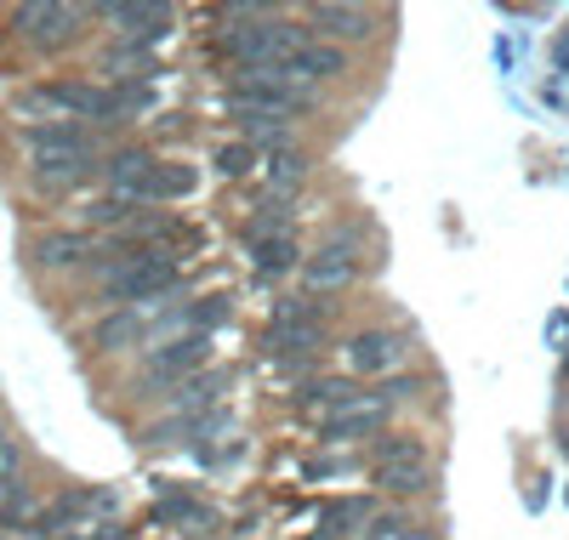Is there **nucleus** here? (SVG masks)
Here are the masks:
<instances>
[{"label": "nucleus", "instance_id": "obj_1", "mask_svg": "<svg viewBox=\"0 0 569 540\" xmlns=\"http://www.w3.org/2000/svg\"><path fill=\"white\" fill-rule=\"evenodd\" d=\"M211 364V336H177V341H160V348H149V359H142L137 370V387H149V392H177L182 381H194L200 370Z\"/></svg>", "mask_w": 569, "mask_h": 540}, {"label": "nucleus", "instance_id": "obj_2", "mask_svg": "<svg viewBox=\"0 0 569 540\" xmlns=\"http://www.w3.org/2000/svg\"><path fill=\"white\" fill-rule=\"evenodd\" d=\"M86 7H63V0H29V7L12 12V29L34 46V52H63L86 34Z\"/></svg>", "mask_w": 569, "mask_h": 540}, {"label": "nucleus", "instance_id": "obj_3", "mask_svg": "<svg viewBox=\"0 0 569 540\" xmlns=\"http://www.w3.org/2000/svg\"><path fill=\"white\" fill-rule=\"evenodd\" d=\"M166 290H177V262H171V251H142V257H131V262L103 284V297L120 302V308H137V302H160Z\"/></svg>", "mask_w": 569, "mask_h": 540}, {"label": "nucleus", "instance_id": "obj_4", "mask_svg": "<svg viewBox=\"0 0 569 540\" xmlns=\"http://www.w3.org/2000/svg\"><path fill=\"white\" fill-rule=\"evenodd\" d=\"M91 18H109L120 29V40H137V46H154L171 34L177 12L166 0H109V7H91Z\"/></svg>", "mask_w": 569, "mask_h": 540}, {"label": "nucleus", "instance_id": "obj_5", "mask_svg": "<svg viewBox=\"0 0 569 540\" xmlns=\"http://www.w3.org/2000/svg\"><path fill=\"white\" fill-rule=\"evenodd\" d=\"M342 353H348V370L353 376H393L410 359L405 336L399 330H382V324H376V330H353Z\"/></svg>", "mask_w": 569, "mask_h": 540}, {"label": "nucleus", "instance_id": "obj_6", "mask_svg": "<svg viewBox=\"0 0 569 540\" xmlns=\"http://www.w3.org/2000/svg\"><path fill=\"white\" fill-rule=\"evenodd\" d=\"M376 18L370 7H348V0H325V7H308V29L313 34H325L330 46H359V40H376Z\"/></svg>", "mask_w": 569, "mask_h": 540}, {"label": "nucleus", "instance_id": "obj_7", "mask_svg": "<svg viewBox=\"0 0 569 540\" xmlns=\"http://www.w3.org/2000/svg\"><path fill=\"white\" fill-rule=\"evenodd\" d=\"M388 399H382V392H359V399L353 404H342L337 416H325L319 421V438H325V444H348V438H376V432H382L388 427Z\"/></svg>", "mask_w": 569, "mask_h": 540}, {"label": "nucleus", "instance_id": "obj_8", "mask_svg": "<svg viewBox=\"0 0 569 540\" xmlns=\"http://www.w3.org/2000/svg\"><path fill=\"white\" fill-rule=\"evenodd\" d=\"M359 279V251L348 244H319V251L302 262V297H325V290H348Z\"/></svg>", "mask_w": 569, "mask_h": 540}, {"label": "nucleus", "instance_id": "obj_9", "mask_svg": "<svg viewBox=\"0 0 569 540\" xmlns=\"http://www.w3.org/2000/svg\"><path fill=\"white\" fill-rule=\"evenodd\" d=\"M342 74H348V52H342V46H330V40H313L308 52H297L291 63H284V80L302 86V91H313L325 80H342Z\"/></svg>", "mask_w": 569, "mask_h": 540}, {"label": "nucleus", "instance_id": "obj_10", "mask_svg": "<svg viewBox=\"0 0 569 540\" xmlns=\"http://www.w3.org/2000/svg\"><path fill=\"white\" fill-rule=\"evenodd\" d=\"M142 336H149V319L137 308H114L91 324V348L98 353H131V348H142Z\"/></svg>", "mask_w": 569, "mask_h": 540}, {"label": "nucleus", "instance_id": "obj_11", "mask_svg": "<svg viewBox=\"0 0 569 540\" xmlns=\"http://www.w3.org/2000/svg\"><path fill=\"white\" fill-rule=\"evenodd\" d=\"M228 381H233V370H200L194 381H182V387L171 392V416H182V421H200V416H211Z\"/></svg>", "mask_w": 569, "mask_h": 540}, {"label": "nucleus", "instance_id": "obj_12", "mask_svg": "<svg viewBox=\"0 0 569 540\" xmlns=\"http://www.w3.org/2000/svg\"><path fill=\"white\" fill-rule=\"evenodd\" d=\"M103 74H114V86H149V74H154V46H137V40H114L109 52H103V63H98Z\"/></svg>", "mask_w": 569, "mask_h": 540}, {"label": "nucleus", "instance_id": "obj_13", "mask_svg": "<svg viewBox=\"0 0 569 540\" xmlns=\"http://www.w3.org/2000/svg\"><path fill=\"white\" fill-rule=\"evenodd\" d=\"M154 166H160V160H154L149 149H114V154L103 160V177H109V182L126 193V200H137V193H142V182L154 177Z\"/></svg>", "mask_w": 569, "mask_h": 540}, {"label": "nucleus", "instance_id": "obj_14", "mask_svg": "<svg viewBox=\"0 0 569 540\" xmlns=\"http://www.w3.org/2000/svg\"><path fill=\"white\" fill-rule=\"evenodd\" d=\"M86 257H98V251H91V233L58 228V233H40V239H34V262H40V268H80Z\"/></svg>", "mask_w": 569, "mask_h": 540}, {"label": "nucleus", "instance_id": "obj_15", "mask_svg": "<svg viewBox=\"0 0 569 540\" xmlns=\"http://www.w3.org/2000/svg\"><path fill=\"white\" fill-rule=\"evenodd\" d=\"M370 483L382 496H427L433 489V461H393V467H370Z\"/></svg>", "mask_w": 569, "mask_h": 540}, {"label": "nucleus", "instance_id": "obj_16", "mask_svg": "<svg viewBox=\"0 0 569 540\" xmlns=\"http://www.w3.org/2000/svg\"><path fill=\"white\" fill-rule=\"evenodd\" d=\"M353 399H359L353 381H348V376H330V381H302L291 404H297V410H319V421H325V416H337V410L353 404Z\"/></svg>", "mask_w": 569, "mask_h": 540}, {"label": "nucleus", "instance_id": "obj_17", "mask_svg": "<svg viewBox=\"0 0 569 540\" xmlns=\"http://www.w3.org/2000/svg\"><path fill=\"white\" fill-rule=\"evenodd\" d=\"M194 188H200V171H194V166H182V160H160V166H154V177L142 182L137 200H188Z\"/></svg>", "mask_w": 569, "mask_h": 540}, {"label": "nucleus", "instance_id": "obj_18", "mask_svg": "<svg viewBox=\"0 0 569 540\" xmlns=\"http://www.w3.org/2000/svg\"><path fill=\"white\" fill-rule=\"evenodd\" d=\"M154 523H182V534H217V512H206L200 501H188V496H166L154 507Z\"/></svg>", "mask_w": 569, "mask_h": 540}, {"label": "nucleus", "instance_id": "obj_19", "mask_svg": "<svg viewBox=\"0 0 569 540\" xmlns=\"http://www.w3.org/2000/svg\"><path fill=\"white\" fill-rule=\"evenodd\" d=\"M251 257H257V273H268V279H273V273H291V268L302 273V262H308V257L297 251V239H291V233L257 239V244H251Z\"/></svg>", "mask_w": 569, "mask_h": 540}, {"label": "nucleus", "instance_id": "obj_20", "mask_svg": "<svg viewBox=\"0 0 569 540\" xmlns=\"http://www.w3.org/2000/svg\"><path fill=\"white\" fill-rule=\"evenodd\" d=\"M308 177H313V154L308 149H284V154L268 160V182H273V193H284V200H291Z\"/></svg>", "mask_w": 569, "mask_h": 540}, {"label": "nucleus", "instance_id": "obj_21", "mask_svg": "<svg viewBox=\"0 0 569 540\" xmlns=\"http://www.w3.org/2000/svg\"><path fill=\"white\" fill-rule=\"evenodd\" d=\"M29 149H98V142L74 120H46V126H29Z\"/></svg>", "mask_w": 569, "mask_h": 540}, {"label": "nucleus", "instance_id": "obj_22", "mask_svg": "<svg viewBox=\"0 0 569 540\" xmlns=\"http://www.w3.org/2000/svg\"><path fill=\"white\" fill-rule=\"evenodd\" d=\"M393 461H427V444L416 432H382L370 438V467H393Z\"/></svg>", "mask_w": 569, "mask_h": 540}, {"label": "nucleus", "instance_id": "obj_23", "mask_svg": "<svg viewBox=\"0 0 569 540\" xmlns=\"http://www.w3.org/2000/svg\"><path fill=\"white\" fill-rule=\"evenodd\" d=\"M348 523L365 534V529L376 523V501H370V496H348V501H337V507H325V534H342Z\"/></svg>", "mask_w": 569, "mask_h": 540}, {"label": "nucleus", "instance_id": "obj_24", "mask_svg": "<svg viewBox=\"0 0 569 540\" xmlns=\"http://www.w3.org/2000/svg\"><path fill=\"white\" fill-rule=\"evenodd\" d=\"M86 222H91V228H126V222H131V200H126V193L91 200V206H86Z\"/></svg>", "mask_w": 569, "mask_h": 540}, {"label": "nucleus", "instance_id": "obj_25", "mask_svg": "<svg viewBox=\"0 0 569 540\" xmlns=\"http://www.w3.org/2000/svg\"><path fill=\"white\" fill-rule=\"evenodd\" d=\"M233 313V297H206L200 308H188V324H194V336H211L217 324H228Z\"/></svg>", "mask_w": 569, "mask_h": 540}, {"label": "nucleus", "instance_id": "obj_26", "mask_svg": "<svg viewBox=\"0 0 569 540\" xmlns=\"http://www.w3.org/2000/svg\"><path fill=\"white\" fill-rule=\"evenodd\" d=\"M142 109H154V86H114V120H131Z\"/></svg>", "mask_w": 569, "mask_h": 540}, {"label": "nucleus", "instance_id": "obj_27", "mask_svg": "<svg viewBox=\"0 0 569 540\" xmlns=\"http://www.w3.org/2000/svg\"><path fill=\"white\" fill-rule=\"evenodd\" d=\"M217 171L222 177H251L257 171V149H251V142H228V149L217 154Z\"/></svg>", "mask_w": 569, "mask_h": 540}, {"label": "nucleus", "instance_id": "obj_28", "mask_svg": "<svg viewBox=\"0 0 569 540\" xmlns=\"http://www.w3.org/2000/svg\"><path fill=\"white\" fill-rule=\"evenodd\" d=\"M273 324H319V302L313 297H284L273 308Z\"/></svg>", "mask_w": 569, "mask_h": 540}, {"label": "nucleus", "instance_id": "obj_29", "mask_svg": "<svg viewBox=\"0 0 569 540\" xmlns=\"http://www.w3.org/2000/svg\"><path fill=\"white\" fill-rule=\"evenodd\" d=\"M0 523H29V496H23V483L18 489H7V501H0Z\"/></svg>", "mask_w": 569, "mask_h": 540}, {"label": "nucleus", "instance_id": "obj_30", "mask_svg": "<svg viewBox=\"0 0 569 540\" xmlns=\"http://www.w3.org/2000/svg\"><path fill=\"white\" fill-rule=\"evenodd\" d=\"M18 467H23L18 444H12V438H0V489H18Z\"/></svg>", "mask_w": 569, "mask_h": 540}, {"label": "nucleus", "instance_id": "obj_31", "mask_svg": "<svg viewBox=\"0 0 569 540\" xmlns=\"http://www.w3.org/2000/svg\"><path fill=\"white\" fill-rule=\"evenodd\" d=\"M405 529H410V523H405V518H399V512H393V518H376V523H370V529H365V540H399V534H405Z\"/></svg>", "mask_w": 569, "mask_h": 540}, {"label": "nucleus", "instance_id": "obj_32", "mask_svg": "<svg viewBox=\"0 0 569 540\" xmlns=\"http://www.w3.org/2000/svg\"><path fill=\"white\" fill-rule=\"evenodd\" d=\"M405 540H433V534H405Z\"/></svg>", "mask_w": 569, "mask_h": 540}]
</instances>
